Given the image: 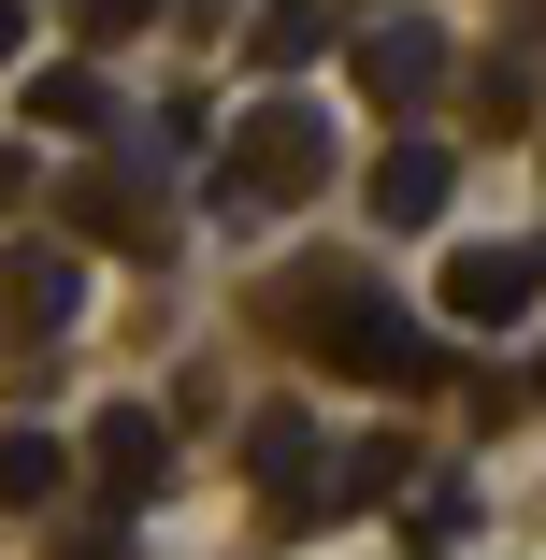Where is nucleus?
Masks as SVG:
<instances>
[{"label": "nucleus", "instance_id": "f8f14e48", "mask_svg": "<svg viewBox=\"0 0 546 560\" xmlns=\"http://www.w3.org/2000/svg\"><path fill=\"white\" fill-rule=\"evenodd\" d=\"M72 215H86L101 245H130V259H173V231L144 215V187H130V173H86V187H72Z\"/></svg>", "mask_w": 546, "mask_h": 560}, {"label": "nucleus", "instance_id": "0eeeda50", "mask_svg": "<svg viewBox=\"0 0 546 560\" xmlns=\"http://www.w3.org/2000/svg\"><path fill=\"white\" fill-rule=\"evenodd\" d=\"M0 316H15V330H72L86 316V259L72 245H15V259H0Z\"/></svg>", "mask_w": 546, "mask_h": 560}, {"label": "nucleus", "instance_id": "6e6552de", "mask_svg": "<svg viewBox=\"0 0 546 560\" xmlns=\"http://www.w3.org/2000/svg\"><path fill=\"white\" fill-rule=\"evenodd\" d=\"M15 116H30L44 144H101V130H116V101H101V72H86V58H44Z\"/></svg>", "mask_w": 546, "mask_h": 560}, {"label": "nucleus", "instance_id": "f3484780", "mask_svg": "<svg viewBox=\"0 0 546 560\" xmlns=\"http://www.w3.org/2000/svg\"><path fill=\"white\" fill-rule=\"evenodd\" d=\"M15 201H30V159H15V144H0V215H15Z\"/></svg>", "mask_w": 546, "mask_h": 560}, {"label": "nucleus", "instance_id": "f03ea898", "mask_svg": "<svg viewBox=\"0 0 546 560\" xmlns=\"http://www.w3.org/2000/svg\"><path fill=\"white\" fill-rule=\"evenodd\" d=\"M316 187H332V116H316V101L245 116V144L216 159V201H231V215H288V201H316Z\"/></svg>", "mask_w": 546, "mask_h": 560}, {"label": "nucleus", "instance_id": "f257e3e1", "mask_svg": "<svg viewBox=\"0 0 546 560\" xmlns=\"http://www.w3.org/2000/svg\"><path fill=\"white\" fill-rule=\"evenodd\" d=\"M259 330H288V346L316 374H346V388H446V346H417L374 273H274L259 288Z\"/></svg>", "mask_w": 546, "mask_h": 560}, {"label": "nucleus", "instance_id": "6ab92c4d", "mask_svg": "<svg viewBox=\"0 0 546 560\" xmlns=\"http://www.w3.org/2000/svg\"><path fill=\"white\" fill-rule=\"evenodd\" d=\"M532 402H546V360H532Z\"/></svg>", "mask_w": 546, "mask_h": 560}, {"label": "nucleus", "instance_id": "2eb2a0df", "mask_svg": "<svg viewBox=\"0 0 546 560\" xmlns=\"http://www.w3.org/2000/svg\"><path fill=\"white\" fill-rule=\"evenodd\" d=\"M58 560H130V532H116V517H72V532H58Z\"/></svg>", "mask_w": 546, "mask_h": 560}, {"label": "nucleus", "instance_id": "423d86ee", "mask_svg": "<svg viewBox=\"0 0 546 560\" xmlns=\"http://www.w3.org/2000/svg\"><path fill=\"white\" fill-rule=\"evenodd\" d=\"M346 58H360V101H388V116H417V101L446 86V30H431V15H374Z\"/></svg>", "mask_w": 546, "mask_h": 560}, {"label": "nucleus", "instance_id": "4468645a", "mask_svg": "<svg viewBox=\"0 0 546 560\" xmlns=\"http://www.w3.org/2000/svg\"><path fill=\"white\" fill-rule=\"evenodd\" d=\"M518 101H532V44H503V58H489V130H518Z\"/></svg>", "mask_w": 546, "mask_h": 560}, {"label": "nucleus", "instance_id": "ddd939ff", "mask_svg": "<svg viewBox=\"0 0 546 560\" xmlns=\"http://www.w3.org/2000/svg\"><path fill=\"white\" fill-rule=\"evenodd\" d=\"M417 460H403V445H332V517H360V503H388Z\"/></svg>", "mask_w": 546, "mask_h": 560}, {"label": "nucleus", "instance_id": "7ed1b4c3", "mask_svg": "<svg viewBox=\"0 0 546 560\" xmlns=\"http://www.w3.org/2000/svg\"><path fill=\"white\" fill-rule=\"evenodd\" d=\"M316 460H332V445H316V417H302V402H259V417H245V475H259V503H274L288 532L332 517V475H316Z\"/></svg>", "mask_w": 546, "mask_h": 560}, {"label": "nucleus", "instance_id": "39448f33", "mask_svg": "<svg viewBox=\"0 0 546 560\" xmlns=\"http://www.w3.org/2000/svg\"><path fill=\"white\" fill-rule=\"evenodd\" d=\"M532 302H546V245H461L446 259V316L461 330H518Z\"/></svg>", "mask_w": 546, "mask_h": 560}, {"label": "nucleus", "instance_id": "9b49d317", "mask_svg": "<svg viewBox=\"0 0 546 560\" xmlns=\"http://www.w3.org/2000/svg\"><path fill=\"white\" fill-rule=\"evenodd\" d=\"M72 460H86V445H58V431H0V503L44 517V503L72 489Z\"/></svg>", "mask_w": 546, "mask_h": 560}, {"label": "nucleus", "instance_id": "a211bd4d", "mask_svg": "<svg viewBox=\"0 0 546 560\" xmlns=\"http://www.w3.org/2000/svg\"><path fill=\"white\" fill-rule=\"evenodd\" d=\"M15 44H30V0H0V58H15Z\"/></svg>", "mask_w": 546, "mask_h": 560}, {"label": "nucleus", "instance_id": "1a4fd4ad", "mask_svg": "<svg viewBox=\"0 0 546 560\" xmlns=\"http://www.w3.org/2000/svg\"><path fill=\"white\" fill-rule=\"evenodd\" d=\"M332 44H360L346 0H274V15L245 30V58H259V72H302V58H332Z\"/></svg>", "mask_w": 546, "mask_h": 560}, {"label": "nucleus", "instance_id": "9d476101", "mask_svg": "<svg viewBox=\"0 0 546 560\" xmlns=\"http://www.w3.org/2000/svg\"><path fill=\"white\" fill-rule=\"evenodd\" d=\"M446 187H461V159H446V144H388V159H374V215H388V231L446 215Z\"/></svg>", "mask_w": 546, "mask_h": 560}, {"label": "nucleus", "instance_id": "dca6fc26", "mask_svg": "<svg viewBox=\"0 0 546 560\" xmlns=\"http://www.w3.org/2000/svg\"><path fill=\"white\" fill-rule=\"evenodd\" d=\"M144 15H159V0H86V30H101V44H116V30H144Z\"/></svg>", "mask_w": 546, "mask_h": 560}, {"label": "nucleus", "instance_id": "20e7f679", "mask_svg": "<svg viewBox=\"0 0 546 560\" xmlns=\"http://www.w3.org/2000/svg\"><path fill=\"white\" fill-rule=\"evenodd\" d=\"M159 475H173V431H159L144 402H101V417H86V489L130 517V503H159Z\"/></svg>", "mask_w": 546, "mask_h": 560}]
</instances>
